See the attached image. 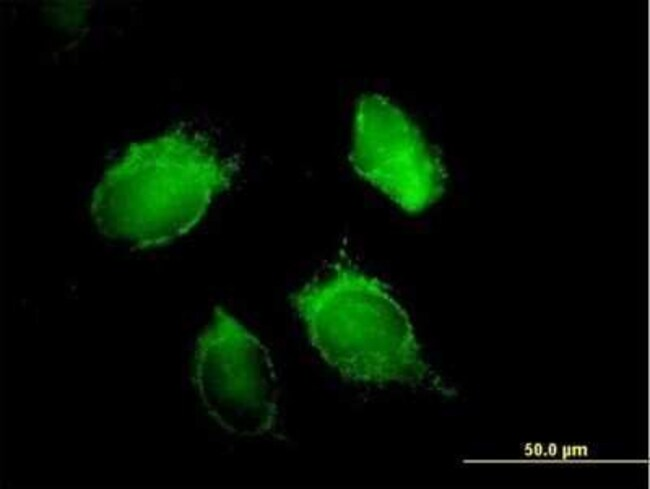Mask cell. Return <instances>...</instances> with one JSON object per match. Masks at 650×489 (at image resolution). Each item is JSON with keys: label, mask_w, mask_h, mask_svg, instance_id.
I'll use <instances>...</instances> for the list:
<instances>
[{"label": "cell", "mask_w": 650, "mask_h": 489, "mask_svg": "<svg viewBox=\"0 0 650 489\" xmlns=\"http://www.w3.org/2000/svg\"><path fill=\"white\" fill-rule=\"evenodd\" d=\"M292 303L314 348L344 377L405 384L418 373L408 317L373 277L337 266L300 288Z\"/></svg>", "instance_id": "obj_1"}, {"label": "cell", "mask_w": 650, "mask_h": 489, "mask_svg": "<svg viewBox=\"0 0 650 489\" xmlns=\"http://www.w3.org/2000/svg\"><path fill=\"white\" fill-rule=\"evenodd\" d=\"M228 172L206 147L166 138L134 151L107 178L97 199L98 222L108 236L141 247L188 231Z\"/></svg>", "instance_id": "obj_2"}, {"label": "cell", "mask_w": 650, "mask_h": 489, "mask_svg": "<svg viewBox=\"0 0 650 489\" xmlns=\"http://www.w3.org/2000/svg\"><path fill=\"white\" fill-rule=\"evenodd\" d=\"M200 383L208 406L230 431L268 432L277 413V379L267 348L234 317L217 310L199 343Z\"/></svg>", "instance_id": "obj_3"}, {"label": "cell", "mask_w": 650, "mask_h": 489, "mask_svg": "<svg viewBox=\"0 0 650 489\" xmlns=\"http://www.w3.org/2000/svg\"><path fill=\"white\" fill-rule=\"evenodd\" d=\"M352 159L364 178L407 211L423 209L439 190L435 160L404 123L361 117Z\"/></svg>", "instance_id": "obj_4"}]
</instances>
